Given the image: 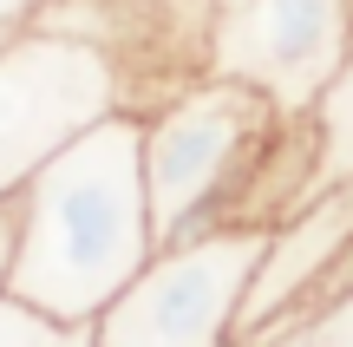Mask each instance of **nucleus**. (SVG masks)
<instances>
[{"label": "nucleus", "instance_id": "1", "mask_svg": "<svg viewBox=\"0 0 353 347\" xmlns=\"http://www.w3.org/2000/svg\"><path fill=\"white\" fill-rule=\"evenodd\" d=\"M144 125V190L157 243H190L210 230H275L321 190L314 118H288L236 79H190Z\"/></svg>", "mask_w": 353, "mask_h": 347}, {"label": "nucleus", "instance_id": "2", "mask_svg": "<svg viewBox=\"0 0 353 347\" xmlns=\"http://www.w3.org/2000/svg\"><path fill=\"white\" fill-rule=\"evenodd\" d=\"M13 204H20L13 295L59 328H92L157 256L138 112H112L85 138H72Z\"/></svg>", "mask_w": 353, "mask_h": 347}, {"label": "nucleus", "instance_id": "3", "mask_svg": "<svg viewBox=\"0 0 353 347\" xmlns=\"http://www.w3.org/2000/svg\"><path fill=\"white\" fill-rule=\"evenodd\" d=\"M131 112L125 79L85 39L20 26L0 39V197H20L72 138Z\"/></svg>", "mask_w": 353, "mask_h": 347}, {"label": "nucleus", "instance_id": "4", "mask_svg": "<svg viewBox=\"0 0 353 347\" xmlns=\"http://www.w3.org/2000/svg\"><path fill=\"white\" fill-rule=\"evenodd\" d=\"M262 243L268 230H210L190 243H157V256L125 282V295L92 321L99 347H236Z\"/></svg>", "mask_w": 353, "mask_h": 347}, {"label": "nucleus", "instance_id": "5", "mask_svg": "<svg viewBox=\"0 0 353 347\" xmlns=\"http://www.w3.org/2000/svg\"><path fill=\"white\" fill-rule=\"evenodd\" d=\"M347 52L353 0H210L203 72L262 92L288 118H314Z\"/></svg>", "mask_w": 353, "mask_h": 347}, {"label": "nucleus", "instance_id": "6", "mask_svg": "<svg viewBox=\"0 0 353 347\" xmlns=\"http://www.w3.org/2000/svg\"><path fill=\"white\" fill-rule=\"evenodd\" d=\"M33 26L99 46L125 79L131 112H151L176 86L203 79L210 0H46Z\"/></svg>", "mask_w": 353, "mask_h": 347}, {"label": "nucleus", "instance_id": "7", "mask_svg": "<svg viewBox=\"0 0 353 347\" xmlns=\"http://www.w3.org/2000/svg\"><path fill=\"white\" fill-rule=\"evenodd\" d=\"M353 282V184H321L294 217H281L262 243L249 301H242L236 347L268 341L294 315L321 308L334 288Z\"/></svg>", "mask_w": 353, "mask_h": 347}, {"label": "nucleus", "instance_id": "8", "mask_svg": "<svg viewBox=\"0 0 353 347\" xmlns=\"http://www.w3.org/2000/svg\"><path fill=\"white\" fill-rule=\"evenodd\" d=\"M314 138H321V184H353V52L314 105Z\"/></svg>", "mask_w": 353, "mask_h": 347}, {"label": "nucleus", "instance_id": "9", "mask_svg": "<svg viewBox=\"0 0 353 347\" xmlns=\"http://www.w3.org/2000/svg\"><path fill=\"white\" fill-rule=\"evenodd\" d=\"M255 347H353V282L334 288L321 308L294 315L288 328H275V335L255 341Z\"/></svg>", "mask_w": 353, "mask_h": 347}, {"label": "nucleus", "instance_id": "10", "mask_svg": "<svg viewBox=\"0 0 353 347\" xmlns=\"http://www.w3.org/2000/svg\"><path fill=\"white\" fill-rule=\"evenodd\" d=\"M52 341H59V321L39 315L33 301H20L7 288V295H0V347H52Z\"/></svg>", "mask_w": 353, "mask_h": 347}, {"label": "nucleus", "instance_id": "11", "mask_svg": "<svg viewBox=\"0 0 353 347\" xmlns=\"http://www.w3.org/2000/svg\"><path fill=\"white\" fill-rule=\"evenodd\" d=\"M13 262H20V204L0 197V295L13 288Z\"/></svg>", "mask_w": 353, "mask_h": 347}, {"label": "nucleus", "instance_id": "12", "mask_svg": "<svg viewBox=\"0 0 353 347\" xmlns=\"http://www.w3.org/2000/svg\"><path fill=\"white\" fill-rule=\"evenodd\" d=\"M39 7H46V0H0V33H20V26H33Z\"/></svg>", "mask_w": 353, "mask_h": 347}, {"label": "nucleus", "instance_id": "13", "mask_svg": "<svg viewBox=\"0 0 353 347\" xmlns=\"http://www.w3.org/2000/svg\"><path fill=\"white\" fill-rule=\"evenodd\" d=\"M52 347H99V335H92V328H59Z\"/></svg>", "mask_w": 353, "mask_h": 347}, {"label": "nucleus", "instance_id": "14", "mask_svg": "<svg viewBox=\"0 0 353 347\" xmlns=\"http://www.w3.org/2000/svg\"><path fill=\"white\" fill-rule=\"evenodd\" d=\"M0 39H7V33H0Z\"/></svg>", "mask_w": 353, "mask_h": 347}]
</instances>
